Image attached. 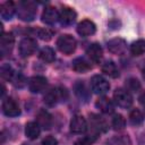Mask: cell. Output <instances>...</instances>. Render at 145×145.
<instances>
[{
    "label": "cell",
    "mask_w": 145,
    "mask_h": 145,
    "mask_svg": "<svg viewBox=\"0 0 145 145\" xmlns=\"http://www.w3.org/2000/svg\"><path fill=\"white\" fill-rule=\"evenodd\" d=\"M130 52L133 56H142L145 53V40H137L131 43Z\"/></svg>",
    "instance_id": "24"
},
{
    "label": "cell",
    "mask_w": 145,
    "mask_h": 145,
    "mask_svg": "<svg viewBox=\"0 0 145 145\" xmlns=\"http://www.w3.org/2000/svg\"><path fill=\"white\" fill-rule=\"evenodd\" d=\"M91 88L95 94L104 95L110 89V84L104 77L100 75H95L91 79Z\"/></svg>",
    "instance_id": "5"
},
{
    "label": "cell",
    "mask_w": 145,
    "mask_h": 145,
    "mask_svg": "<svg viewBox=\"0 0 145 145\" xmlns=\"http://www.w3.org/2000/svg\"><path fill=\"white\" fill-rule=\"evenodd\" d=\"M42 145H58V140L53 136H46L42 140Z\"/></svg>",
    "instance_id": "33"
},
{
    "label": "cell",
    "mask_w": 145,
    "mask_h": 145,
    "mask_svg": "<svg viewBox=\"0 0 145 145\" xmlns=\"http://www.w3.org/2000/svg\"><path fill=\"white\" fill-rule=\"evenodd\" d=\"M76 45H77L76 40L69 34L61 35L57 41V46L60 50V52H62L63 54H71L76 50Z\"/></svg>",
    "instance_id": "2"
},
{
    "label": "cell",
    "mask_w": 145,
    "mask_h": 145,
    "mask_svg": "<svg viewBox=\"0 0 145 145\" xmlns=\"http://www.w3.org/2000/svg\"><path fill=\"white\" fill-rule=\"evenodd\" d=\"M14 43H15V37L12 35V33H2L1 35V40H0V49H1V54L2 57L9 54L14 48Z\"/></svg>",
    "instance_id": "8"
},
{
    "label": "cell",
    "mask_w": 145,
    "mask_h": 145,
    "mask_svg": "<svg viewBox=\"0 0 145 145\" xmlns=\"http://www.w3.org/2000/svg\"><path fill=\"white\" fill-rule=\"evenodd\" d=\"M86 54L88 56V58L94 61V62H100L102 57H103V50H102V46L99 44V43H93L91 44L87 50H86Z\"/></svg>",
    "instance_id": "15"
},
{
    "label": "cell",
    "mask_w": 145,
    "mask_h": 145,
    "mask_svg": "<svg viewBox=\"0 0 145 145\" xmlns=\"http://www.w3.org/2000/svg\"><path fill=\"white\" fill-rule=\"evenodd\" d=\"M41 133V127L37 122L35 121H31L27 122L25 126V135L29 138V139H36L40 136Z\"/></svg>",
    "instance_id": "19"
},
{
    "label": "cell",
    "mask_w": 145,
    "mask_h": 145,
    "mask_svg": "<svg viewBox=\"0 0 145 145\" xmlns=\"http://www.w3.org/2000/svg\"><path fill=\"white\" fill-rule=\"evenodd\" d=\"M75 145H92V140L88 137H82L75 142Z\"/></svg>",
    "instance_id": "34"
},
{
    "label": "cell",
    "mask_w": 145,
    "mask_h": 145,
    "mask_svg": "<svg viewBox=\"0 0 145 145\" xmlns=\"http://www.w3.org/2000/svg\"><path fill=\"white\" fill-rule=\"evenodd\" d=\"M39 57H40V59H41L42 61H44V62H52V61H54V59H56V52H54V50H53L52 48H50V46H44V48L40 51Z\"/></svg>",
    "instance_id": "21"
},
{
    "label": "cell",
    "mask_w": 145,
    "mask_h": 145,
    "mask_svg": "<svg viewBox=\"0 0 145 145\" xmlns=\"http://www.w3.org/2000/svg\"><path fill=\"white\" fill-rule=\"evenodd\" d=\"M70 130L74 134H83L87 130V122L83 116H74L70 121Z\"/></svg>",
    "instance_id": "10"
},
{
    "label": "cell",
    "mask_w": 145,
    "mask_h": 145,
    "mask_svg": "<svg viewBox=\"0 0 145 145\" xmlns=\"http://www.w3.org/2000/svg\"><path fill=\"white\" fill-rule=\"evenodd\" d=\"M48 80L43 76H34L28 82V87L32 93H41L46 87Z\"/></svg>",
    "instance_id": "12"
},
{
    "label": "cell",
    "mask_w": 145,
    "mask_h": 145,
    "mask_svg": "<svg viewBox=\"0 0 145 145\" xmlns=\"http://www.w3.org/2000/svg\"><path fill=\"white\" fill-rule=\"evenodd\" d=\"M142 139H143V144H145V134L143 135V137H142Z\"/></svg>",
    "instance_id": "36"
},
{
    "label": "cell",
    "mask_w": 145,
    "mask_h": 145,
    "mask_svg": "<svg viewBox=\"0 0 145 145\" xmlns=\"http://www.w3.org/2000/svg\"><path fill=\"white\" fill-rule=\"evenodd\" d=\"M144 108H145V105H144ZM144 117H145V109H144Z\"/></svg>",
    "instance_id": "39"
},
{
    "label": "cell",
    "mask_w": 145,
    "mask_h": 145,
    "mask_svg": "<svg viewBox=\"0 0 145 145\" xmlns=\"http://www.w3.org/2000/svg\"><path fill=\"white\" fill-rule=\"evenodd\" d=\"M0 74H1V77H2L5 80H12V78H14V76H15V71H14L12 67H11L9 63H3V65L1 66Z\"/></svg>",
    "instance_id": "25"
},
{
    "label": "cell",
    "mask_w": 145,
    "mask_h": 145,
    "mask_svg": "<svg viewBox=\"0 0 145 145\" xmlns=\"http://www.w3.org/2000/svg\"><path fill=\"white\" fill-rule=\"evenodd\" d=\"M126 87H127V91L137 92L140 88V83L136 78H128L126 80Z\"/></svg>",
    "instance_id": "30"
},
{
    "label": "cell",
    "mask_w": 145,
    "mask_h": 145,
    "mask_svg": "<svg viewBox=\"0 0 145 145\" xmlns=\"http://www.w3.org/2000/svg\"><path fill=\"white\" fill-rule=\"evenodd\" d=\"M109 145H129L130 140L126 135H121V136H116L113 138H111L108 142Z\"/></svg>",
    "instance_id": "29"
},
{
    "label": "cell",
    "mask_w": 145,
    "mask_h": 145,
    "mask_svg": "<svg viewBox=\"0 0 145 145\" xmlns=\"http://www.w3.org/2000/svg\"><path fill=\"white\" fill-rule=\"evenodd\" d=\"M12 83L15 84V86L22 87V86H24V84H25V78H24L23 75H20V74L15 75L14 78H12Z\"/></svg>",
    "instance_id": "32"
},
{
    "label": "cell",
    "mask_w": 145,
    "mask_h": 145,
    "mask_svg": "<svg viewBox=\"0 0 145 145\" xmlns=\"http://www.w3.org/2000/svg\"><path fill=\"white\" fill-rule=\"evenodd\" d=\"M139 102H140L143 105H145V93H143V94L139 96Z\"/></svg>",
    "instance_id": "35"
},
{
    "label": "cell",
    "mask_w": 145,
    "mask_h": 145,
    "mask_svg": "<svg viewBox=\"0 0 145 145\" xmlns=\"http://www.w3.org/2000/svg\"><path fill=\"white\" fill-rule=\"evenodd\" d=\"M108 50L113 54H123L127 50V43L123 39L116 37L108 42Z\"/></svg>",
    "instance_id": "9"
},
{
    "label": "cell",
    "mask_w": 145,
    "mask_h": 145,
    "mask_svg": "<svg viewBox=\"0 0 145 145\" xmlns=\"http://www.w3.org/2000/svg\"><path fill=\"white\" fill-rule=\"evenodd\" d=\"M76 17H77L76 11L71 8H68V7L62 8L61 11L59 12V22L65 26L71 25L76 20Z\"/></svg>",
    "instance_id": "13"
},
{
    "label": "cell",
    "mask_w": 145,
    "mask_h": 145,
    "mask_svg": "<svg viewBox=\"0 0 145 145\" xmlns=\"http://www.w3.org/2000/svg\"><path fill=\"white\" fill-rule=\"evenodd\" d=\"M92 117L93 118H91V121H92L93 128L96 129V130H99V131H105L106 130V123H105V121L101 117H99V116L92 114Z\"/></svg>",
    "instance_id": "26"
},
{
    "label": "cell",
    "mask_w": 145,
    "mask_h": 145,
    "mask_svg": "<svg viewBox=\"0 0 145 145\" xmlns=\"http://www.w3.org/2000/svg\"><path fill=\"white\" fill-rule=\"evenodd\" d=\"M75 93L83 101H87L89 99V95H91L89 94V91L86 88L85 84L82 83V82H78V83L75 84Z\"/></svg>",
    "instance_id": "23"
},
{
    "label": "cell",
    "mask_w": 145,
    "mask_h": 145,
    "mask_svg": "<svg viewBox=\"0 0 145 145\" xmlns=\"http://www.w3.org/2000/svg\"><path fill=\"white\" fill-rule=\"evenodd\" d=\"M68 97V93L66 91V88L62 87H58V88H52L50 91H48L44 95V103L52 106L54 105L58 101H66V99Z\"/></svg>",
    "instance_id": "3"
},
{
    "label": "cell",
    "mask_w": 145,
    "mask_h": 145,
    "mask_svg": "<svg viewBox=\"0 0 145 145\" xmlns=\"http://www.w3.org/2000/svg\"><path fill=\"white\" fill-rule=\"evenodd\" d=\"M37 49V43L34 39L32 37H24L20 43H19V46H18V50H19V54L24 58L26 57H29L32 56Z\"/></svg>",
    "instance_id": "6"
},
{
    "label": "cell",
    "mask_w": 145,
    "mask_h": 145,
    "mask_svg": "<svg viewBox=\"0 0 145 145\" xmlns=\"http://www.w3.org/2000/svg\"><path fill=\"white\" fill-rule=\"evenodd\" d=\"M113 101L118 106L127 109L133 104V96L129 91L125 88H118L113 93Z\"/></svg>",
    "instance_id": "4"
},
{
    "label": "cell",
    "mask_w": 145,
    "mask_h": 145,
    "mask_svg": "<svg viewBox=\"0 0 145 145\" xmlns=\"http://www.w3.org/2000/svg\"><path fill=\"white\" fill-rule=\"evenodd\" d=\"M41 18H42L43 23H45L48 25H52L57 20H59V12L57 11V9L54 7H46L42 12Z\"/></svg>",
    "instance_id": "14"
},
{
    "label": "cell",
    "mask_w": 145,
    "mask_h": 145,
    "mask_svg": "<svg viewBox=\"0 0 145 145\" xmlns=\"http://www.w3.org/2000/svg\"><path fill=\"white\" fill-rule=\"evenodd\" d=\"M126 126V120L121 114H114L112 118V127L114 130H121Z\"/></svg>",
    "instance_id": "27"
},
{
    "label": "cell",
    "mask_w": 145,
    "mask_h": 145,
    "mask_svg": "<svg viewBox=\"0 0 145 145\" xmlns=\"http://www.w3.org/2000/svg\"><path fill=\"white\" fill-rule=\"evenodd\" d=\"M143 75H144V78H145V65H144V68H143Z\"/></svg>",
    "instance_id": "37"
},
{
    "label": "cell",
    "mask_w": 145,
    "mask_h": 145,
    "mask_svg": "<svg viewBox=\"0 0 145 145\" xmlns=\"http://www.w3.org/2000/svg\"><path fill=\"white\" fill-rule=\"evenodd\" d=\"M95 105H96V108H97L101 112H103V113H112L113 110H114L113 102H112L110 99L105 97V96L100 97V99L95 102Z\"/></svg>",
    "instance_id": "17"
},
{
    "label": "cell",
    "mask_w": 145,
    "mask_h": 145,
    "mask_svg": "<svg viewBox=\"0 0 145 145\" xmlns=\"http://www.w3.org/2000/svg\"><path fill=\"white\" fill-rule=\"evenodd\" d=\"M37 36L43 41H50L53 36V32L49 28H42V29H39Z\"/></svg>",
    "instance_id": "31"
},
{
    "label": "cell",
    "mask_w": 145,
    "mask_h": 145,
    "mask_svg": "<svg viewBox=\"0 0 145 145\" xmlns=\"http://www.w3.org/2000/svg\"><path fill=\"white\" fill-rule=\"evenodd\" d=\"M36 119H37L36 122L40 125V127L44 129H50V127L52 126V117L45 110H40L36 116Z\"/></svg>",
    "instance_id": "18"
},
{
    "label": "cell",
    "mask_w": 145,
    "mask_h": 145,
    "mask_svg": "<svg viewBox=\"0 0 145 145\" xmlns=\"http://www.w3.org/2000/svg\"><path fill=\"white\" fill-rule=\"evenodd\" d=\"M2 111L7 117H17L20 114L18 103L12 97H7L2 102Z\"/></svg>",
    "instance_id": "7"
},
{
    "label": "cell",
    "mask_w": 145,
    "mask_h": 145,
    "mask_svg": "<svg viewBox=\"0 0 145 145\" xmlns=\"http://www.w3.org/2000/svg\"><path fill=\"white\" fill-rule=\"evenodd\" d=\"M96 26L95 24L89 19H84L77 25V33L80 36H91L95 33Z\"/></svg>",
    "instance_id": "11"
},
{
    "label": "cell",
    "mask_w": 145,
    "mask_h": 145,
    "mask_svg": "<svg viewBox=\"0 0 145 145\" xmlns=\"http://www.w3.org/2000/svg\"><path fill=\"white\" fill-rule=\"evenodd\" d=\"M37 9H36V5L33 1H20L18 3V8H17V16L19 19L24 20V22H32L35 16H36Z\"/></svg>",
    "instance_id": "1"
},
{
    "label": "cell",
    "mask_w": 145,
    "mask_h": 145,
    "mask_svg": "<svg viewBox=\"0 0 145 145\" xmlns=\"http://www.w3.org/2000/svg\"><path fill=\"white\" fill-rule=\"evenodd\" d=\"M23 145H32V144H28V143H24Z\"/></svg>",
    "instance_id": "38"
},
{
    "label": "cell",
    "mask_w": 145,
    "mask_h": 145,
    "mask_svg": "<svg viewBox=\"0 0 145 145\" xmlns=\"http://www.w3.org/2000/svg\"><path fill=\"white\" fill-rule=\"evenodd\" d=\"M91 68H92L91 63L87 60H85L84 58H77L72 61V69L77 72L84 74V72L88 71Z\"/></svg>",
    "instance_id": "20"
},
{
    "label": "cell",
    "mask_w": 145,
    "mask_h": 145,
    "mask_svg": "<svg viewBox=\"0 0 145 145\" xmlns=\"http://www.w3.org/2000/svg\"><path fill=\"white\" fill-rule=\"evenodd\" d=\"M17 10L15 3L12 1H6L3 3H1L0 6V15L3 19H11V17L14 16L15 11Z\"/></svg>",
    "instance_id": "16"
},
{
    "label": "cell",
    "mask_w": 145,
    "mask_h": 145,
    "mask_svg": "<svg viewBox=\"0 0 145 145\" xmlns=\"http://www.w3.org/2000/svg\"><path fill=\"white\" fill-rule=\"evenodd\" d=\"M144 120V116L142 114V112L137 109L133 110L129 114V121L133 123V125H140Z\"/></svg>",
    "instance_id": "28"
},
{
    "label": "cell",
    "mask_w": 145,
    "mask_h": 145,
    "mask_svg": "<svg viewBox=\"0 0 145 145\" xmlns=\"http://www.w3.org/2000/svg\"><path fill=\"white\" fill-rule=\"evenodd\" d=\"M102 71L108 75L109 77H112V78H117L119 76V72H118V69H117V66L113 61H106L103 63L102 66Z\"/></svg>",
    "instance_id": "22"
}]
</instances>
